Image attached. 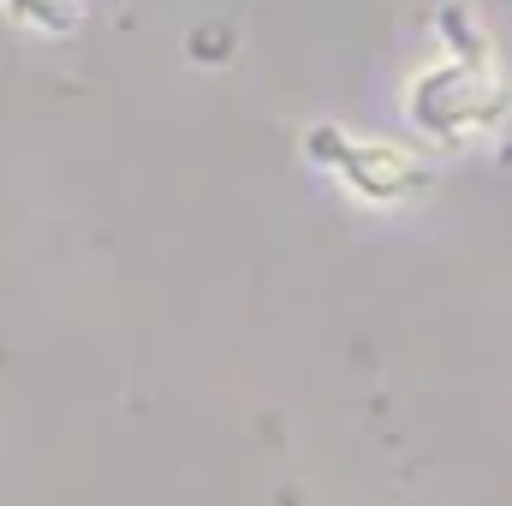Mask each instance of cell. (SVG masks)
<instances>
[{
    "label": "cell",
    "mask_w": 512,
    "mask_h": 506,
    "mask_svg": "<svg viewBox=\"0 0 512 506\" xmlns=\"http://www.w3.org/2000/svg\"><path fill=\"white\" fill-rule=\"evenodd\" d=\"M441 36L453 42V54L459 60H495V48H489V36H483V24H477V12L471 6H441Z\"/></svg>",
    "instance_id": "obj_3"
},
{
    "label": "cell",
    "mask_w": 512,
    "mask_h": 506,
    "mask_svg": "<svg viewBox=\"0 0 512 506\" xmlns=\"http://www.w3.org/2000/svg\"><path fill=\"white\" fill-rule=\"evenodd\" d=\"M507 108V84L495 72V60H447L441 72L417 78L411 90V114L423 131H471L489 126L495 114Z\"/></svg>",
    "instance_id": "obj_1"
},
{
    "label": "cell",
    "mask_w": 512,
    "mask_h": 506,
    "mask_svg": "<svg viewBox=\"0 0 512 506\" xmlns=\"http://www.w3.org/2000/svg\"><path fill=\"white\" fill-rule=\"evenodd\" d=\"M24 18H36V24H48V30H66L72 18H78V6L72 0H12Z\"/></svg>",
    "instance_id": "obj_4"
},
{
    "label": "cell",
    "mask_w": 512,
    "mask_h": 506,
    "mask_svg": "<svg viewBox=\"0 0 512 506\" xmlns=\"http://www.w3.org/2000/svg\"><path fill=\"white\" fill-rule=\"evenodd\" d=\"M405 173H411V161L393 155V149H376V143H352V149H346V179H358V185L376 191V197H393V191L405 185Z\"/></svg>",
    "instance_id": "obj_2"
}]
</instances>
